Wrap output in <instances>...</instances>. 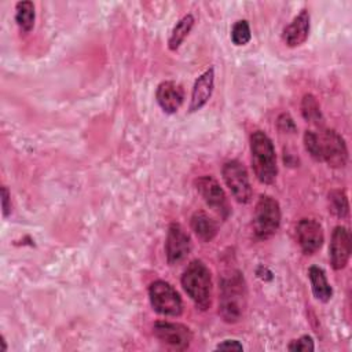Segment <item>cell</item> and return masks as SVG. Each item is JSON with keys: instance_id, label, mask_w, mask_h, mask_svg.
Listing matches in <instances>:
<instances>
[{"instance_id": "1", "label": "cell", "mask_w": 352, "mask_h": 352, "mask_svg": "<svg viewBox=\"0 0 352 352\" xmlns=\"http://www.w3.org/2000/svg\"><path fill=\"white\" fill-rule=\"evenodd\" d=\"M246 309V283L239 271L223 276L219 294V315L226 323H236Z\"/></svg>"}, {"instance_id": "2", "label": "cell", "mask_w": 352, "mask_h": 352, "mask_svg": "<svg viewBox=\"0 0 352 352\" xmlns=\"http://www.w3.org/2000/svg\"><path fill=\"white\" fill-rule=\"evenodd\" d=\"M252 169L263 184H272L278 175L276 153L271 138L264 131H254L249 139Z\"/></svg>"}, {"instance_id": "3", "label": "cell", "mask_w": 352, "mask_h": 352, "mask_svg": "<svg viewBox=\"0 0 352 352\" xmlns=\"http://www.w3.org/2000/svg\"><path fill=\"white\" fill-rule=\"evenodd\" d=\"M182 287L201 311H206L212 305V274L206 264L201 260H192L184 270Z\"/></svg>"}, {"instance_id": "4", "label": "cell", "mask_w": 352, "mask_h": 352, "mask_svg": "<svg viewBox=\"0 0 352 352\" xmlns=\"http://www.w3.org/2000/svg\"><path fill=\"white\" fill-rule=\"evenodd\" d=\"M280 206L279 202L267 194H261L256 202L253 213V232L260 241L270 239L280 227Z\"/></svg>"}, {"instance_id": "5", "label": "cell", "mask_w": 352, "mask_h": 352, "mask_svg": "<svg viewBox=\"0 0 352 352\" xmlns=\"http://www.w3.org/2000/svg\"><path fill=\"white\" fill-rule=\"evenodd\" d=\"M148 300L154 312L162 316H180L183 312V301L176 289L161 279L148 285Z\"/></svg>"}, {"instance_id": "6", "label": "cell", "mask_w": 352, "mask_h": 352, "mask_svg": "<svg viewBox=\"0 0 352 352\" xmlns=\"http://www.w3.org/2000/svg\"><path fill=\"white\" fill-rule=\"evenodd\" d=\"M221 175L231 195L239 204H249L252 201L253 190L249 173L245 165L238 160H228L223 164Z\"/></svg>"}, {"instance_id": "7", "label": "cell", "mask_w": 352, "mask_h": 352, "mask_svg": "<svg viewBox=\"0 0 352 352\" xmlns=\"http://www.w3.org/2000/svg\"><path fill=\"white\" fill-rule=\"evenodd\" d=\"M322 162H326L330 168L340 169L348 162V148L344 138L334 129L320 128L319 133Z\"/></svg>"}, {"instance_id": "8", "label": "cell", "mask_w": 352, "mask_h": 352, "mask_svg": "<svg viewBox=\"0 0 352 352\" xmlns=\"http://www.w3.org/2000/svg\"><path fill=\"white\" fill-rule=\"evenodd\" d=\"M195 188L205 204L213 209L216 213L220 214L221 219H227L231 213V206L227 199L224 190L221 188L220 183L210 175L199 176L195 180Z\"/></svg>"}, {"instance_id": "9", "label": "cell", "mask_w": 352, "mask_h": 352, "mask_svg": "<svg viewBox=\"0 0 352 352\" xmlns=\"http://www.w3.org/2000/svg\"><path fill=\"white\" fill-rule=\"evenodd\" d=\"M192 248L188 232L179 224L170 223L165 239V256L169 265H177L183 263L190 254Z\"/></svg>"}, {"instance_id": "10", "label": "cell", "mask_w": 352, "mask_h": 352, "mask_svg": "<svg viewBox=\"0 0 352 352\" xmlns=\"http://www.w3.org/2000/svg\"><path fill=\"white\" fill-rule=\"evenodd\" d=\"M153 334L162 344L179 351L187 349L192 341V331L190 327L175 322H155L153 326Z\"/></svg>"}, {"instance_id": "11", "label": "cell", "mask_w": 352, "mask_h": 352, "mask_svg": "<svg viewBox=\"0 0 352 352\" xmlns=\"http://www.w3.org/2000/svg\"><path fill=\"white\" fill-rule=\"evenodd\" d=\"M296 236L301 248V252L307 256L315 254L324 242L322 224L315 219H309V217H304L297 223Z\"/></svg>"}, {"instance_id": "12", "label": "cell", "mask_w": 352, "mask_h": 352, "mask_svg": "<svg viewBox=\"0 0 352 352\" xmlns=\"http://www.w3.org/2000/svg\"><path fill=\"white\" fill-rule=\"evenodd\" d=\"M352 250L351 232L345 226L334 227L329 245V260L333 270L340 271L346 267Z\"/></svg>"}, {"instance_id": "13", "label": "cell", "mask_w": 352, "mask_h": 352, "mask_svg": "<svg viewBox=\"0 0 352 352\" xmlns=\"http://www.w3.org/2000/svg\"><path fill=\"white\" fill-rule=\"evenodd\" d=\"M309 29H311L309 12L308 10H301L292 19V22L287 26H285L282 32V40L290 48L300 47L307 41L309 36Z\"/></svg>"}, {"instance_id": "14", "label": "cell", "mask_w": 352, "mask_h": 352, "mask_svg": "<svg viewBox=\"0 0 352 352\" xmlns=\"http://www.w3.org/2000/svg\"><path fill=\"white\" fill-rule=\"evenodd\" d=\"M155 99L162 111L168 114L176 113L184 102V89L176 81H162L155 91Z\"/></svg>"}, {"instance_id": "15", "label": "cell", "mask_w": 352, "mask_h": 352, "mask_svg": "<svg viewBox=\"0 0 352 352\" xmlns=\"http://www.w3.org/2000/svg\"><path fill=\"white\" fill-rule=\"evenodd\" d=\"M213 88H214V69L209 67L195 80L192 85L188 111L195 113L201 110L209 102L213 94Z\"/></svg>"}, {"instance_id": "16", "label": "cell", "mask_w": 352, "mask_h": 352, "mask_svg": "<svg viewBox=\"0 0 352 352\" xmlns=\"http://www.w3.org/2000/svg\"><path fill=\"white\" fill-rule=\"evenodd\" d=\"M191 230L197 235V238L202 242H210L217 235L219 227L217 223L205 212L198 210L191 216L190 220Z\"/></svg>"}, {"instance_id": "17", "label": "cell", "mask_w": 352, "mask_h": 352, "mask_svg": "<svg viewBox=\"0 0 352 352\" xmlns=\"http://www.w3.org/2000/svg\"><path fill=\"white\" fill-rule=\"evenodd\" d=\"M308 278L314 297L320 302L330 301L333 297V287L329 283L324 271L318 265H312L308 270Z\"/></svg>"}, {"instance_id": "18", "label": "cell", "mask_w": 352, "mask_h": 352, "mask_svg": "<svg viewBox=\"0 0 352 352\" xmlns=\"http://www.w3.org/2000/svg\"><path fill=\"white\" fill-rule=\"evenodd\" d=\"M194 16L191 14L184 15L182 19H179L176 22V25L173 26L170 36L168 38V48L170 51H177L179 47L183 44V41L186 40V37L190 34L192 26H194Z\"/></svg>"}, {"instance_id": "19", "label": "cell", "mask_w": 352, "mask_h": 352, "mask_svg": "<svg viewBox=\"0 0 352 352\" xmlns=\"http://www.w3.org/2000/svg\"><path fill=\"white\" fill-rule=\"evenodd\" d=\"M36 19V11L34 4L29 0L18 1L15 4V22L21 32L29 33L34 26Z\"/></svg>"}, {"instance_id": "20", "label": "cell", "mask_w": 352, "mask_h": 352, "mask_svg": "<svg viewBox=\"0 0 352 352\" xmlns=\"http://www.w3.org/2000/svg\"><path fill=\"white\" fill-rule=\"evenodd\" d=\"M301 116H302V118L307 122L314 124V125L322 128V125L324 122V118H323L319 102L316 100V98L312 94H305L302 96V100H301Z\"/></svg>"}, {"instance_id": "21", "label": "cell", "mask_w": 352, "mask_h": 352, "mask_svg": "<svg viewBox=\"0 0 352 352\" xmlns=\"http://www.w3.org/2000/svg\"><path fill=\"white\" fill-rule=\"evenodd\" d=\"M329 212L337 219H345L349 214V202L344 190L334 188L327 194Z\"/></svg>"}, {"instance_id": "22", "label": "cell", "mask_w": 352, "mask_h": 352, "mask_svg": "<svg viewBox=\"0 0 352 352\" xmlns=\"http://www.w3.org/2000/svg\"><path fill=\"white\" fill-rule=\"evenodd\" d=\"M231 41L232 44L238 45V47H242V45H246L250 38H252V32H250V26H249V22L246 19H239L236 21L232 28H231Z\"/></svg>"}, {"instance_id": "23", "label": "cell", "mask_w": 352, "mask_h": 352, "mask_svg": "<svg viewBox=\"0 0 352 352\" xmlns=\"http://www.w3.org/2000/svg\"><path fill=\"white\" fill-rule=\"evenodd\" d=\"M304 147L308 151V154L318 162H322V155H320V144H319V138L318 132L307 129L304 132Z\"/></svg>"}, {"instance_id": "24", "label": "cell", "mask_w": 352, "mask_h": 352, "mask_svg": "<svg viewBox=\"0 0 352 352\" xmlns=\"http://www.w3.org/2000/svg\"><path fill=\"white\" fill-rule=\"evenodd\" d=\"M287 349L293 351V352H296V351H302V352L314 351L315 349L314 338L311 336H308V334H304L300 338L290 341V344L287 345Z\"/></svg>"}, {"instance_id": "25", "label": "cell", "mask_w": 352, "mask_h": 352, "mask_svg": "<svg viewBox=\"0 0 352 352\" xmlns=\"http://www.w3.org/2000/svg\"><path fill=\"white\" fill-rule=\"evenodd\" d=\"M276 125H278V129L282 131V132L293 133V132H296V129H297L294 120H293V118L290 117V114H287V113H282V114L278 117Z\"/></svg>"}, {"instance_id": "26", "label": "cell", "mask_w": 352, "mask_h": 352, "mask_svg": "<svg viewBox=\"0 0 352 352\" xmlns=\"http://www.w3.org/2000/svg\"><path fill=\"white\" fill-rule=\"evenodd\" d=\"M1 212L4 217H8L12 212V205H11V194L7 188V186H1Z\"/></svg>"}, {"instance_id": "27", "label": "cell", "mask_w": 352, "mask_h": 352, "mask_svg": "<svg viewBox=\"0 0 352 352\" xmlns=\"http://www.w3.org/2000/svg\"><path fill=\"white\" fill-rule=\"evenodd\" d=\"M217 351H243V345L238 340H224L216 345Z\"/></svg>"}, {"instance_id": "28", "label": "cell", "mask_w": 352, "mask_h": 352, "mask_svg": "<svg viewBox=\"0 0 352 352\" xmlns=\"http://www.w3.org/2000/svg\"><path fill=\"white\" fill-rule=\"evenodd\" d=\"M1 344H3V351H6V349H7V345H6V341H4V338H3V341H1Z\"/></svg>"}]
</instances>
